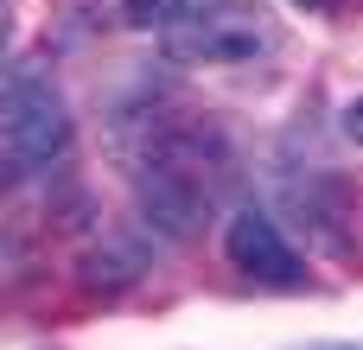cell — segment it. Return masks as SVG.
Returning a JSON list of instances; mask_svg holds the SVG:
<instances>
[{"mask_svg": "<svg viewBox=\"0 0 363 350\" xmlns=\"http://www.w3.org/2000/svg\"><path fill=\"white\" fill-rule=\"evenodd\" d=\"M204 147H217V140L179 134V140H166V147L147 159L140 185H134L147 230H160V236H172V242H185V236L204 230V217H211V204H217V185H223V159L204 166Z\"/></svg>", "mask_w": 363, "mask_h": 350, "instance_id": "cell-1", "label": "cell"}, {"mask_svg": "<svg viewBox=\"0 0 363 350\" xmlns=\"http://www.w3.org/2000/svg\"><path fill=\"white\" fill-rule=\"evenodd\" d=\"M0 140H6L13 179H32V172H45V166L64 159V147H70V102L51 83V70H38V64H13L6 70Z\"/></svg>", "mask_w": 363, "mask_h": 350, "instance_id": "cell-2", "label": "cell"}, {"mask_svg": "<svg viewBox=\"0 0 363 350\" xmlns=\"http://www.w3.org/2000/svg\"><path fill=\"white\" fill-rule=\"evenodd\" d=\"M274 45V26L255 0H211L166 26V57L179 64H249Z\"/></svg>", "mask_w": 363, "mask_h": 350, "instance_id": "cell-3", "label": "cell"}, {"mask_svg": "<svg viewBox=\"0 0 363 350\" xmlns=\"http://www.w3.org/2000/svg\"><path fill=\"white\" fill-rule=\"evenodd\" d=\"M223 255L236 261V274H249V281H262V287H300V281H306L294 242H287L281 223H274L268 210H255V204H242V210L223 223Z\"/></svg>", "mask_w": 363, "mask_h": 350, "instance_id": "cell-4", "label": "cell"}, {"mask_svg": "<svg viewBox=\"0 0 363 350\" xmlns=\"http://www.w3.org/2000/svg\"><path fill=\"white\" fill-rule=\"evenodd\" d=\"M198 0H121V19L128 26H172V19H185Z\"/></svg>", "mask_w": 363, "mask_h": 350, "instance_id": "cell-5", "label": "cell"}, {"mask_svg": "<svg viewBox=\"0 0 363 350\" xmlns=\"http://www.w3.org/2000/svg\"><path fill=\"white\" fill-rule=\"evenodd\" d=\"M345 134H351V140H357V147H363V96H357V102H351V108H345Z\"/></svg>", "mask_w": 363, "mask_h": 350, "instance_id": "cell-6", "label": "cell"}, {"mask_svg": "<svg viewBox=\"0 0 363 350\" xmlns=\"http://www.w3.org/2000/svg\"><path fill=\"white\" fill-rule=\"evenodd\" d=\"M294 350H363V344H294Z\"/></svg>", "mask_w": 363, "mask_h": 350, "instance_id": "cell-7", "label": "cell"}, {"mask_svg": "<svg viewBox=\"0 0 363 350\" xmlns=\"http://www.w3.org/2000/svg\"><path fill=\"white\" fill-rule=\"evenodd\" d=\"M300 6H319V13H325V6H338V0H300Z\"/></svg>", "mask_w": 363, "mask_h": 350, "instance_id": "cell-8", "label": "cell"}]
</instances>
